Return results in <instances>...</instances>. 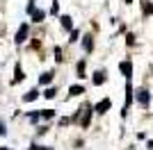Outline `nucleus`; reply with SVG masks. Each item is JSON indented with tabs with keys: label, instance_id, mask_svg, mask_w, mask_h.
<instances>
[{
	"label": "nucleus",
	"instance_id": "nucleus-2",
	"mask_svg": "<svg viewBox=\"0 0 153 150\" xmlns=\"http://www.w3.org/2000/svg\"><path fill=\"white\" fill-rule=\"evenodd\" d=\"M110 107H112V100H110V98H103L101 102H96V105H94V112L96 114H105Z\"/></svg>",
	"mask_w": 153,
	"mask_h": 150
},
{
	"label": "nucleus",
	"instance_id": "nucleus-21",
	"mask_svg": "<svg viewBox=\"0 0 153 150\" xmlns=\"http://www.w3.org/2000/svg\"><path fill=\"white\" fill-rule=\"evenodd\" d=\"M126 41L133 46V43H135V34H126Z\"/></svg>",
	"mask_w": 153,
	"mask_h": 150
},
{
	"label": "nucleus",
	"instance_id": "nucleus-14",
	"mask_svg": "<svg viewBox=\"0 0 153 150\" xmlns=\"http://www.w3.org/2000/svg\"><path fill=\"white\" fill-rule=\"evenodd\" d=\"M76 73H78V77H87V75H85V59H80V62H78Z\"/></svg>",
	"mask_w": 153,
	"mask_h": 150
},
{
	"label": "nucleus",
	"instance_id": "nucleus-7",
	"mask_svg": "<svg viewBox=\"0 0 153 150\" xmlns=\"http://www.w3.org/2000/svg\"><path fill=\"white\" fill-rule=\"evenodd\" d=\"M23 77H25L23 68H21V66H16V68H14V80H12V84H19V82H23Z\"/></svg>",
	"mask_w": 153,
	"mask_h": 150
},
{
	"label": "nucleus",
	"instance_id": "nucleus-20",
	"mask_svg": "<svg viewBox=\"0 0 153 150\" xmlns=\"http://www.w3.org/2000/svg\"><path fill=\"white\" fill-rule=\"evenodd\" d=\"M59 12V5H57V2H53V7H51V14H57Z\"/></svg>",
	"mask_w": 153,
	"mask_h": 150
},
{
	"label": "nucleus",
	"instance_id": "nucleus-8",
	"mask_svg": "<svg viewBox=\"0 0 153 150\" xmlns=\"http://www.w3.org/2000/svg\"><path fill=\"white\" fill-rule=\"evenodd\" d=\"M37 98H39V91L37 89H30V91L23 96V102H32V100H37Z\"/></svg>",
	"mask_w": 153,
	"mask_h": 150
},
{
	"label": "nucleus",
	"instance_id": "nucleus-19",
	"mask_svg": "<svg viewBox=\"0 0 153 150\" xmlns=\"http://www.w3.org/2000/svg\"><path fill=\"white\" fill-rule=\"evenodd\" d=\"M55 59H57V62H62V50H59V48H55Z\"/></svg>",
	"mask_w": 153,
	"mask_h": 150
},
{
	"label": "nucleus",
	"instance_id": "nucleus-16",
	"mask_svg": "<svg viewBox=\"0 0 153 150\" xmlns=\"http://www.w3.org/2000/svg\"><path fill=\"white\" fill-rule=\"evenodd\" d=\"M39 116H44V118H53V116H55V112H53V109H44Z\"/></svg>",
	"mask_w": 153,
	"mask_h": 150
},
{
	"label": "nucleus",
	"instance_id": "nucleus-22",
	"mask_svg": "<svg viewBox=\"0 0 153 150\" xmlns=\"http://www.w3.org/2000/svg\"><path fill=\"white\" fill-rule=\"evenodd\" d=\"M30 150H51V148H46V146H32Z\"/></svg>",
	"mask_w": 153,
	"mask_h": 150
},
{
	"label": "nucleus",
	"instance_id": "nucleus-18",
	"mask_svg": "<svg viewBox=\"0 0 153 150\" xmlns=\"http://www.w3.org/2000/svg\"><path fill=\"white\" fill-rule=\"evenodd\" d=\"M39 118H41V116H39V112H32V114H30V121H32V123H37Z\"/></svg>",
	"mask_w": 153,
	"mask_h": 150
},
{
	"label": "nucleus",
	"instance_id": "nucleus-6",
	"mask_svg": "<svg viewBox=\"0 0 153 150\" xmlns=\"http://www.w3.org/2000/svg\"><path fill=\"white\" fill-rule=\"evenodd\" d=\"M82 48H85V52H91V48H94V39H91V34H85Z\"/></svg>",
	"mask_w": 153,
	"mask_h": 150
},
{
	"label": "nucleus",
	"instance_id": "nucleus-13",
	"mask_svg": "<svg viewBox=\"0 0 153 150\" xmlns=\"http://www.w3.org/2000/svg\"><path fill=\"white\" fill-rule=\"evenodd\" d=\"M59 21H62V27H64V30H73V23H71V16H62Z\"/></svg>",
	"mask_w": 153,
	"mask_h": 150
},
{
	"label": "nucleus",
	"instance_id": "nucleus-1",
	"mask_svg": "<svg viewBox=\"0 0 153 150\" xmlns=\"http://www.w3.org/2000/svg\"><path fill=\"white\" fill-rule=\"evenodd\" d=\"M137 100H140L142 107H149V102H151V93H149V89H137Z\"/></svg>",
	"mask_w": 153,
	"mask_h": 150
},
{
	"label": "nucleus",
	"instance_id": "nucleus-15",
	"mask_svg": "<svg viewBox=\"0 0 153 150\" xmlns=\"http://www.w3.org/2000/svg\"><path fill=\"white\" fill-rule=\"evenodd\" d=\"M55 93H57V89H55V87H51V89H46V93H44V96L53 100V98H55Z\"/></svg>",
	"mask_w": 153,
	"mask_h": 150
},
{
	"label": "nucleus",
	"instance_id": "nucleus-9",
	"mask_svg": "<svg viewBox=\"0 0 153 150\" xmlns=\"http://www.w3.org/2000/svg\"><path fill=\"white\" fill-rule=\"evenodd\" d=\"M44 16H46L44 9H34V12H32V21H34V23H41V21H44Z\"/></svg>",
	"mask_w": 153,
	"mask_h": 150
},
{
	"label": "nucleus",
	"instance_id": "nucleus-12",
	"mask_svg": "<svg viewBox=\"0 0 153 150\" xmlns=\"http://www.w3.org/2000/svg\"><path fill=\"white\" fill-rule=\"evenodd\" d=\"M69 93L71 96H80V93H85V87H82V84H76V87L69 89Z\"/></svg>",
	"mask_w": 153,
	"mask_h": 150
},
{
	"label": "nucleus",
	"instance_id": "nucleus-4",
	"mask_svg": "<svg viewBox=\"0 0 153 150\" xmlns=\"http://www.w3.org/2000/svg\"><path fill=\"white\" fill-rule=\"evenodd\" d=\"M119 71H121V75H126V80H130V73H133V64H130V62H121V64H119Z\"/></svg>",
	"mask_w": 153,
	"mask_h": 150
},
{
	"label": "nucleus",
	"instance_id": "nucleus-5",
	"mask_svg": "<svg viewBox=\"0 0 153 150\" xmlns=\"http://www.w3.org/2000/svg\"><path fill=\"white\" fill-rule=\"evenodd\" d=\"M103 82H105V73H103V71H96L94 77H91V84H94V87H101Z\"/></svg>",
	"mask_w": 153,
	"mask_h": 150
},
{
	"label": "nucleus",
	"instance_id": "nucleus-10",
	"mask_svg": "<svg viewBox=\"0 0 153 150\" xmlns=\"http://www.w3.org/2000/svg\"><path fill=\"white\" fill-rule=\"evenodd\" d=\"M53 75H55V73H53V71H48V73H44V75H41V77H39V84H51V82H53Z\"/></svg>",
	"mask_w": 153,
	"mask_h": 150
},
{
	"label": "nucleus",
	"instance_id": "nucleus-17",
	"mask_svg": "<svg viewBox=\"0 0 153 150\" xmlns=\"http://www.w3.org/2000/svg\"><path fill=\"white\" fill-rule=\"evenodd\" d=\"M78 37H80V32H78V30H71V37H69V41L73 43V41H78Z\"/></svg>",
	"mask_w": 153,
	"mask_h": 150
},
{
	"label": "nucleus",
	"instance_id": "nucleus-11",
	"mask_svg": "<svg viewBox=\"0 0 153 150\" xmlns=\"http://www.w3.org/2000/svg\"><path fill=\"white\" fill-rule=\"evenodd\" d=\"M142 12H144V16H151L153 14V2H146V0H144V2H142Z\"/></svg>",
	"mask_w": 153,
	"mask_h": 150
},
{
	"label": "nucleus",
	"instance_id": "nucleus-23",
	"mask_svg": "<svg viewBox=\"0 0 153 150\" xmlns=\"http://www.w3.org/2000/svg\"><path fill=\"white\" fill-rule=\"evenodd\" d=\"M126 2H133V0H126Z\"/></svg>",
	"mask_w": 153,
	"mask_h": 150
},
{
	"label": "nucleus",
	"instance_id": "nucleus-3",
	"mask_svg": "<svg viewBox=\"0 0 153 150\" xmlns=\"http://www.w3.org/2000/svg\"><path fill=\"white\" fill-rule=\"evenodd\" d=\"M27 32H30V27H27V23H23L19 27V32H16V39H14V41H16V43H23L27 39Z\"/></svg>",
	"mask_w": 153,
	"mask_h": 150
}]
</instances>
